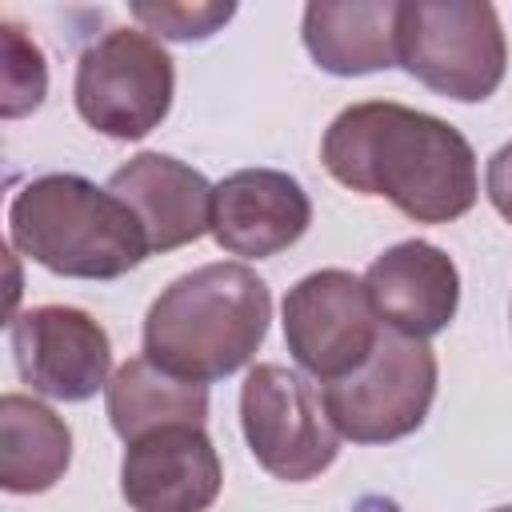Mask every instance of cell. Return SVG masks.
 <instances>
[{
    "label": "cell",
    "instance_id": "obj_16",
    "mask_svg": "<svg viewBox=\"0 0 512 512\" xmlns=\"http://www.w3.org/2000/svg\"><path fill=\"white\" fill-rule=\"evenodd\" d=\"M72 460L68 424L36 396L8 392L0 400V484L16 496L48 492Z\"/></svg>",
    "mask_w": 512,
    "mask_h": 512
},
{
    "label": "cell",
    "instance_id": "obj_12",
    "mask_svg": "<svg viewBox=\"0 0 512 512\" xmlns=\"http://www.w3.org/2000/svg\"><path fill=\"white\" fill-rule=\"evenodd\" d=\"M376 320L400 336L428 340L444 332L460 308V272L452 256L428 240H400L364 272Z\"/></svg>",
    "mask_w": 512,
    "mask_h": 512
},
{
    "label": "cell",
    "instance_id": "obj_14",
    "mask_svg": "<svg viewBox=\"0 0 512 512\" xmlns=\"http://www.w3.org/2000/svg\"><path fill=\"white\" fill-rule=\"evenodd\" d=\"M396 0H312L304 8V48L332 76H368L400 64Z\"/></svg>",
    "mask_w": 512,
    "mask_h": 512
},
{
    "label": "cell",
    "instance_id": "obj_2",
    "mask_svg": "<svg viewBox=\"0 0 512 512\" xmlns=\"http://www.w3.org/2000/svg\"><path fill=\"white\" fill-rule=\"evenodd\" d=\"M272 292L236 260L176 276L144 316V356L164 372L212 384L244 368L268 336Z\"/></svg>",
    "mask_w": 512,
    "mask_h": 512
},
{
    "label": "cell",
    "instance_id": "obj_17",
    "mask_svg": "<svg viewBox=\"0 0 512 512\" xmlns=\"http://www.w3.org/2000/svg\"><path fill=\"white\" fill-rule=\"evenodd\" d=\"M0 40H4V64H0V112L8 120L24 116V112H36L44 104V92H48V64H44V52L32 36H24L20 24L4 20L0 24Z\"/></svg>",
    "mask_w": 512,
    "mask_h": 512
},
{
    "label": "cell",
    "instance_id": "obj_18",
    "mask_svg": "<svg viewBox=\"0 0 512 512\" xmlns=\"http://www.w3.org/2000/svg\"><path fill=\"white\" fill-rule=\"evenodd\" d=\"M148 36H164V40H208L212 32H220L232 16H236V4H224V0H196V4H144L136 0L128 8Z\"/></svg>",
    "mask_w": 512,
    "mask_h": 512
},
{
    "label": "cell",
    "instance_id": "obj_7",
    "mask_svg": "<svg viewBox=\"0 0 512 512\" xmlns=\"http://www.w3.org/2000/svg\"><path fill=\"white\" fill-rule=\"evenodd\" d=\"M240 428L256 464L288 484L316 480L340 456V432L320 388L284 364H256L244 376Z\"/></svg>",
    "mask_w": 512,
    "mask_h": 512
},
{
    "label": "cell",
    "instance_id": "obj_3",
    "mask_svg": "<svg viewBox=\"0 0 512 512\" xmlns=\"http://www.w3.org/2000/svg\"><path fill=\"white\" fill-rule=\"evenodd\" d=\"M8 240L32 264L72 280H116L152 252L136 212L76 172L28 180L8 204Z\"/></svg>",
    "mask_w": 512,
    "mask_h": 512
},
{
    "label": "cell",
    "instance_id": "obj_11",
    "mask_svg": "<svg viewBox=\"0 0 512 512\" xmlns=\"http://www.w3.org/2000/svg\"><path fill=\"white\" fill-rule=\"evenodd\" d=\"M312 224L304 184L276 168H240L212 192V240L228 256L264 260L292 248Z\"/></svg>",
    "mask_w": 512,
    "mask_h": 512
},
{
    "label": "cell",
    "instance_id": "obj_10",
    "mask_svg": "<svg viewBox=\"0 0 512 512\" xmlns=\"http://www.w3.org/2000/svg\"><path fill=\"white\" fill-rule=\"evenodd\" d=\"M224 488L204 424H168L124 448L120 496L132 512H208Z\"/></svg>",
    "mask_w": 512,
    "mask_h": 512
},
{
    "label": "cell",
    "instance_id": "obj_19",
    "mask_svg": "<svg viewBox=\"0 0 512 512\" xmlns=\"http://www.w3.org/2000/svg\"><path fill=\"white\" fill-rule=\"evenodd\" d=\"M484 188H488L492 208L512 224V140L492 152L488 172H484Z\"/></svg>",
    "mask_w": 512,
    "mask_h": 512
},
{
    "label": "cell",
    "instance_id": "obj_15",
    "mask_svg": "<svg viewBox=\"0 0 512 512\" xmlns=\"http://www.w3.org/2000/svg\"><path fill=\"white\" fill-rule=\"evenodd\" d=\"M104 408L124 444L168 428V424H204L208 420V384L180 380L152 364L148 356L124 360L108 388H104Z\"/></svg>",
    "mask_w": 512,
    "mask_h": 512
},
{
    "label": "cell",
    "instance_id": "obj_1",
    "mask_svg": "<svg viewBox=\"0 0 512 512\" xmlns=\"http://www.w3.org/2000/svg\"><path fill=\"white\" fill-rule=\"evenodd\" d=\"M320 160L332 180L360 196H384L416 224L460 220L480 192L468 136L392 100L344 108L320 140Z\"/></svg>",
    "mask_w": 512,
    "mask_h": 512
},
{
    "label": "cell",
    "instance_id": "obj_5",
    "mask_svg": "<svg viewBox=\"0 0 512 512\" xmlns=\"http://www.w3.org/2000/svg\"><path fill=\"white\" fill-rule=\"evenodd\" d=\"M176 92L172 56L144 28H108L96 36L72 80L76 112L88 128L112 140H140L164 124Z\"/></svg>",
    "mask_w": 512,
    "mask_h": 512
},
{
    "label": "cell",
    "instance_id": "obj_20",
    "mask_svg": "<svg viewBox=\"0 0 512 512\" xmlns=\"http://www.w3.org/2000/svg\"><path fill=\"white\" fill-rule=\"evenodd\" d=\"M492 512H512V504H500V508H492Z\"/></svg>",
    "mask_w": 512,
    "mask_h": 512
},
{
    "label": "cell",
    "instance_id": "obj_9",
    "mask_svg": "<svg viewBox=\"0 0 512 512\" xmlns=\"http://www.w3.org/2000/svg\"><path fill=\"white\" fill-rule=\"evenodd\" d=\"M8 344L20 380L48 400L84 404L112 380V340L104 324L84 308H24L8 324Z\"/></svg>",
    "mask_w": 512,
    "mask_h": 512
},
{
    "label": "cell",
    "instance_id": "obj_4",
    "mask_svg": "<svg viewBox=\"0 0 512 512\" xmlns=\"http://www.w3.org/2000/svg\"><path fill=\"white\" fill-rule=\"evenodd\" d=\"M396 56L408 76L460 104L488 100L508 68L504 28L488 0H404Z\"/></svg>",
    "mask_w": 512,
    "mask_h": 512
},
{
    "label": "cell",
    "instance_id": "obj_8",
    "mask_svg": "<svg viewBox=\"0 0 512 512\" xmlns=\"http://www.w3.org/2000/svg\"><path fill=\"white\" fill-rule=\"evenodd\" d=\"M284 344L296 368L320 384L352 376L380 340V320L360 276L320 268L296 280L284 296Z\"/></svg>",
    "mask_w": 512,
    "mask_h": 512
},
{
    "label": "cell",
    "instance_id": "obj_6",
    "mask_svg": "<svg viewBox=\"0 0 512 512\" xmlns=\"http://www.w3.org/2000/svg\"><path fill=\"white\" fill-rule=\"evenodd\" d=\"M436 352L428 340L380 328L372 356L344 380L320 384L324 408L340 440L392 444L412 436L436 400Z\"/></svg>",
    "mask_w": 512,
    "mask_h": 512
},
{
    "label": "cell",
    "instance_id": "obj_13",
    "mask_svg": "<svg viewBox=\"0 0 512 512\" xmlns=\"http://www.w3.org/2000/svg\"><path fill=\"white\" fill-rule=\"evenodd\" d=\"M140 220L152 252H172L212 232V184L192 164L168 152H140L108 180Z\"/></svg>",
    "mask_w": 512,
    "mask_h": 512
}]
</instances>
